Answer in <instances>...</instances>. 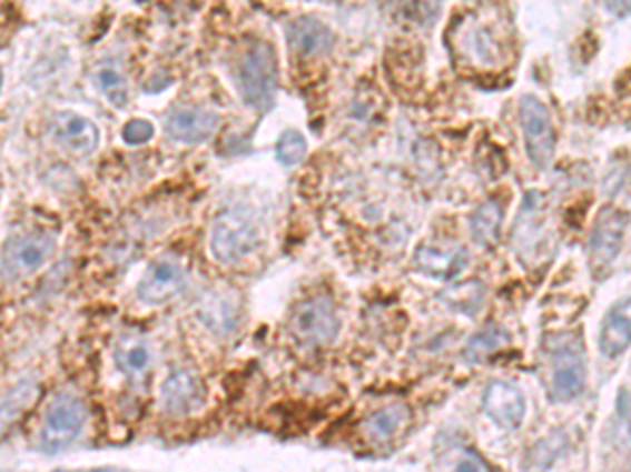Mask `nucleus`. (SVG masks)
<instances>
[{"label": "nucleus", "mask_w": 631, "mask_h": 472, "mask_svg": "<svg viewBox=\"0 0 631 472\" xmlns=\"http://www.w3.org/2000/svg\"><path fill=\"white\" fill-rule=\"evenodd\" d=\"M238 91L243 94L245 103L266 113L274 108L276 89H278V68L276 56L268 42H253L236 70Z\"/></svg>", "instance_id": "nucleus-1"}, {"label": "nucleus", "mask_w": 631, "mask_h": 472, "mask_svg": "<svg viewBox=\"0 0 631 472\" xmlns=\"http://www.w3.org/2000/svg\"><path fill=\"white\" fill-rule=\"evenodd\" d=\"M548 353L552 358V399L573 401L585 391L588 368L583 359V349L574 337L560 334L548 339Z\"/></svg>", "instance_id": "nucleus-2"}, {"label": "nucleus", "mask_w": 631, "mask_h": 472, "mask_svg": "<svg viewBox=\"0 0 631 472\" xmlns=\"http://www.w3.org/2000/svg\"><path fill=\"white\" fill-rule=\"evenodd\" d=\"M56 235L49 231H30L13 235L2 248V275L7 280H23L39 271L56 252Z\"/></svg>", "instance_id": "nucleus-3"}, {"label": "nucleus", "mask_w": 631, "mask_h": 472, "mask_svg": "<svg viewBox=\"0 0 631 472\" xmlns=\"http://www.w3.org/2000/svg\"><path fill=\"white\" fill-rule=\"evenodd\" d=\"M290 332L306 347H326L339 334V315L335 302L326 294H316L299 302L293 318Z\"/></svg>", "instance_id": "nucleus-4"}, {"label": "nucleus", "mask_w": 631, "mask_h": 472, "mask_svg": "<svg viewBox=\"0 0 631 472\" xmlns=\"http://www.w3.org/2000/svg\"><path fill=\"white\" fill-rule=\"evenodd\" d=\"M85 403L72 393H59L47 408L40 429V445L47 452L66 450L85 426Z\"/></svg>", "instance_id": "nucleus-5"}, {"label": "nucleus", "mask_w": 631, "mask_h": 472, "mask_svg": "<svg viewBox=\"0 0 631 472\" xmlns=\"http://www.w3.org/2000/svg\"><path fill=\"white\" fill-rule=\"evenodd\" d=\"M259 242V231L238 210L221 214L210 231V252L217 263L230 264L249 257Z\"/></svg>", "instance_id": "nucleus-6"}, {"label": "nucleus", "mask_w": 631, "mask_h": 472, "mask_svg": "<svg viewBox=\"0 0 631 472\" xmlns=\"http://www.w3.org/2000/svg\"><path fill=\"white\" fill-rule=\"evenodd\" d=\"M520 122L524 131V145L536 169L550 167L555 150V132L552 116L541 99L524 94L520 101Z\"/></svg>", "instance_id": "nucleus-7"}, {"label": "nucleus", "mask_w": 631, "mask_h": 472, "mask_svg": "<svg viewBox=\"0 0 631 472\" xmlns=\"http://www.w3.org/2000/svg\"><path fill=\"white\" fill-rule=\"evenodd\" d=\"M628 227H630L628 212H621L617 208H604L598 214L590 238V254L595 269H609L612 261L621 254Z\"/></svg>", "instance_id": "nucleus-8"}, {"label": "nucleus", "mask_w": 631, "mask_h": 472, "mask_svg": "<svg viewBox=\"0 0 631 472\" xmlns=\"http://www.w3.org/2000/svg\"><path fill=\"white\" fill-rule=\"evenodd\" d=\"M482 410L499 429L516 431L526 415V399L516 384L507 380H493L482 393Z\"/></svg>", "instance_id": "nucleus-9"}, {"label": "nucleus", "mask_w": 631, "mask_h": 472, "mask_svg": "<svg viewBox=\"0 0 631 472\" xmlns=\"http://www.w3.org/2000/svg\"><path fill=\"white\" fill-rule=\"evenodd\" d=\"M186 288V271L171 259H160L148 267L137 285V297L146 304H165Z\"/></svg>", "instance_id": "nucleus-10"}, {"label": "nucleus", "mask_w": 631, "mask_h": 472, "mask_svg": "<svg viewBox=\"0 0 631 472\" xmlns=\"http://www.w3.org/2000/svg\"><path fill=\"white\" fill-rule=\"evenodd\" d=\"M49 132L61 148L77 155H89L99 145V129L80 113H53V118L49 120Z\"/></svg>", "instance_id": "nucleus-11"}, {"label": "nucleus", "mask_w": 631, "mask_h": 472, "mask_svg": "<svg viewBox=\"0 0 631 472\" xmlns=\"http://www.w3.org/2000/svg\"><path fill=\"white\" fill-rule=\"evenodd\" d=\"M205 401V384L194 370H175L160 386V403L165 412L186 415Z\"/></svg>", "instance_id": "nucleus-12"}, {"label": "nucleus", "mask_w": 631, "mask_h": 472, "mask_svg": "<svg viewBox=\"0 0 631 472\" xmlns=\"http://www.w3.org/2000/svg\"><path fill=\"white\" fill-rule=\"evenodd\" d=\"M413 263L436 280H455L470 263V252L457 244H421Z\"/></svg>", "instance_id": "nucleus-13"}, {"label": "nucleus", "mask_w": 631, "mask_h": 472, "mask_svg": "<svg viewBox=\"0 0 631 472\" xmlns=\"http://www.w3.org/2000/svg\"><path fill=\"white\" fill-rule=\"evenodd\" d=\"M217 127H219V116L210 110H200V108L175 110L165 124L167 134L186 145L209 141L217 131Z\"/></svg>", "instance_id": "nucleus-14"}, {"label": "nucleus", "mask_w": 631, "mask_h": 472, "mask_svg": "<svg viewBox=\"0 0 631 472\" xmlns=\"http://www.w3.org/2000/svg\"><path fill=\"white\" fill-rule=\"evenodd\" d=\"M290 51L299 57H321L333 51L335 34L323 21L314 18H299L290 21L287 28Z\"/></svg>", "instance_id": "nucleus-15"}, {"label": "nucleus", "mask_w": 631, "mask_h": 472, "mask_svg": "<svg viewBox=\"0 0 631 472\" xmlns=\"http://www.w3.org/2000/svg\"><path fill=\"white\" fill-rule=\"evenodd\" d=\"M631 342L630 297L617 301L600 325V351L604 358H621Z\"/></svg>", "instance_id": "nucleus-16"}, {"label": "nucleus", "mask_w": 631, "mask_h": 472, "mask_svg": "<svg viewBox=\"0 0 631 472\" xmlns=\"http://www.w3.org/2000/svg\"><path fill=\"white\" fill-rule=\"evenodd\" d=\"M118 370L131 380L146 376L152 365V349L148 340L137 334H122L115 347Z\"/></svg>", "instance_id": "nucleus-17"}, {"label": "nucleus", "mask_w": 631, "mask_h": 472, "mask_svg": "<svg viewBox=\"0 0 631 472\" xmlns=\"http://www.w3.org/2000/svg\"><path fill=\"white\" fill-rule=\"evenodd\" d=\"M486 294H489V290H486L484 283L480 280H467V282L451 283L446 288H442L438 292V301L455 313L474 318L484 307Z\"/></svg>", "instance_id": "nucleus-18"}, {"label": "nucleus", "mask_w": 631, "mask_h": 472, "mask_svg": "<svg viewBox=\"0 0 631 472\" xmlns=\"http://www.w3.org/2000/svg\"><path fill=\"white\" fill-rule=\"evenodd\" d=\"M93 80H96L97 89L115 108L122 110L127 106L129 84H127V76H125L122 66L116 59H103L101 63H97Z\"/></svg>", "instance_id": "nucleus-19"}, {"label": "nucleus", "mask_w": 631, "mask_h": 472, "mask_svg": "<svg viewBox=\"0 0 631 472\" xmlns=\"http://www.w3.org/2000/svg\"><path fill=\"white\" fill-rule=\"evenodd\" d=\"M411 418V412L402 403L385 405L382 410L373 412L363 422V431L373 441H390L394 434L401 431L404 422Z\"/></svg>", "instance_id": "nucleus-20"}, {"label": "nucleus", "mask_w": 631, "mask_h": 472, "mask_svg": "<svg viewBox=\"0 0 631 472\" xmlns=\"http://www.w3.org/2000/svg\"><path fill=\"white\" fill-rule=\"evenodd\" d=\"M507 342H510V334L503 325L486 323L472 339L467 340L463 349V358L467 363H482L501 349H505Z\"/></svg>", "instance_id": "nucleus-21"}, {"label": "nucleus", "mask_w": 631, "mask_h": 472, "mask_svg": "<svg viewBox=\"0 0 631 472\" xmlns=\"http://www.w3.org/2000/svg\"><path fill=\"white\" fill-rule=\"evenodd\" d=\"M37 395H39V386L32 380H28L0 399V434L7 433L16 424V420H20L21 414L30 408Z\"/></svg>", "instance_id": "nucleus-22"}, {"label": "nucleus", "mask_w": 631, "mask_h": 472, "mask_svg": "<svg viewBox=\"0 0 631 472\" xmlns=\"http://www.w3.org/2000/svg\"><path fill=\"white\" fill-rule=\"evenodd\" d=\"M501 219H503V210L493 200H489L482 207L476 208V212L470 219L474 240L484 248L497 244Z\"/></svg>", "instance_id": "nucleus-23"}, {"label": "nucleus", "mask_w": 631, "mask_h": 472, "mask_svg": "<svg viewBox=\"0 0 631 472\" xmlns=\"http://www.w3.org/2000/svg\"><path fill=\"white\" fill-rule=\"evenodd\" d=\"M566 445V439L562 433L550 434L545 441H541L535 450L524 462V469H550L558 458V452H562Z\"/></svg>", "instance_id": "nucleus-24"}, {"label": "nucleus", "mask_w": 631, "mask_h": 472, "mask_svg": "<svg viewBox=\"0 0 631 472\" xmlns=\"http://www.w3.org/2000/svg\"><path fill=\"white\" fill-rule=\"evenodd\" d=\"M307 153V143L304 134L297 131H287L276 143V158L285 167L299 164Z\"/></svg>", "instance_id": "nucleus-25"}, {"label": "nucleus", "mask_w": 631, "mask_h": 472, "mask_svg": "<svg viewBox=\"0 0 631 472\" xmlns=\"http://www.w3.org/2000/svg\"><path fill=\"white\" fill-rule=\"evenodd\" d=\"M152 137V122L141 120V118H135L131 122H127L125 129H122V139H125V143H129V145H144V143H148Z\"/></svg>", "instance_id": "nucleus-26"}, {"label": "nucleus", "mask_w": 631, "mask_h": 472, "mask_svg": "<svg viewBox=\"0 0 631 472\" xmlns=\"http://www.w3.org/2000/svg\"><path fill=\"white\" fill-rule=\"evenodd\" d=\"M455 469L457 471H491V464L476 452H467L463 453V458H461L460 462L455 464Z\"/></svg>", "instance_id": "nucleus-27"}, {"label": "nucleus", "mask_w": 631, "mask_h": 472, "mask_svg": "<svg viewBox=\"0 0 631 472\" xmlns=\"http://www.w3.org/2000/svg\"><path fill=\"white\" fill-rule=\"evenodd\" d=\"M617 415H619V422L630 429V389L628 386H621L619 389V395H617Z\"/></svg>", "instance_id": "nucleus-28"}, {"label": "nucleus", "mask_w": 631, "mask_h": 472, "mask_svg": "<svg viewBox=\"0 0 631 472\" xmlns=\"http://www.w3.org/2000/svg\"><path fill=\"white\" fill-rule=\"evenodd\" d=\"M607 11H611L614 18H628L630 16V0H600Z\"/></svg>", "instance_id": "nucleus-29"}, {"label": "nucleus", "mask_w": 631, "mask_h": 472, "mask_svg": "<svg viewBox=\"0 0 631 472\" xmlns=\"http://www.w3.org/2000/svg\"><path fill=\"white\" fill-rule=\"evenodd\" d=\"M0 89H2V70H0Z\"/></svg>", "instance_id": "nucleus-30"}]
</instances>
